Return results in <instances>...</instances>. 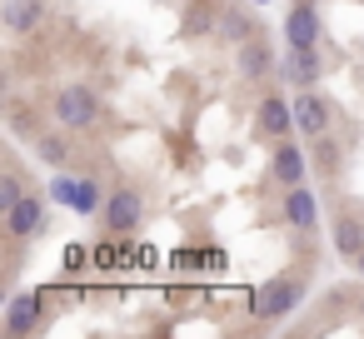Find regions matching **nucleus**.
Masks as SVG:
<instances>
[{
	"mask_svg": "<svg viewBox=\"0 0 364 339\" xmlns=\"http://www.w3.org/2000/svg\"><path fill=\"white\" fill-rule=\"evenodd\" d=\"M319 70H324V60H319V45H289V55L279 60V75H284L289 85H299V90H314Z\"/></svg>",
	"mask_w": 364,
	"mask_h": 339,
	"instance_id": "423d86ee",
	"label": "nucleus"
},
{
	"mask_svg": "<svg viewBox=\"0 0 364 339\" xmlns=\"http://www.w3.org/2000/svg\"><path fill=\"white\" fill-rule=\"evenodd\" d=\"M354 264H359V274H364V254H359V259H354Z\"/></svg>",
	"mask_w": 364,
	"mask_h": 339,
	"instance_id": "aec40b11",
	"label": "nucleus"
},
{
	"mask_svg": "<svg viewBox=\"0 0 364 339\" xmlns=\"http://www.w3.org/2000/svg\"><path fill=\"white\" fill-rule=\"evenodd\" d=\"M259 6H264V0H259Z\"/></svg>",
	"mask_w": 364,
	"mask_h": 339,
	"instance_id": "4be33fe9",
	"label": "nucleus"
},
{
	"mask_svg": "<svg viewBox=\"0 0 364 339\" xmlns=\"http://www.w3.org/2000/svg\"><path fill=\"white\" fill-rule=\"evenodd\" d=\"M284 220H289V230H299V235L319 230V200H314V190L284 185Z\"/></svg>",
	"mask_w": 364,
	"mask_h": 339,
	"instance_id": "6e6552de",
	"label": "nucleus"
},
{
	"mask_svg": "<svg viewBox=\"0 0 364 339\" xmlns=\"http://www.w3.org/2000/svg\"><path fill=\"white\" fill-rule=\"evenodd\" d=\"M294 125H299V135H309V140L329 135V125H334L329 100H319L314 90H299V100H294Z\"/></svg>",
	"mask_w": 364,
	"mask_h": 339,
	"instance_id": "0eeeda50",
	"label": "nucleus"
},
{
	"mask_svg": "<svg viewBox=\"0 0 364 339\" xmlns=\"http://www.w3.org/2000/svg\"><path fill=\"white\" fill-rule=\"evenodd\" d=\"M220 36H225L230 45H245V41L255 36V21L240 16V11H225V16H220Z\"/></svg>",
	"mask_w": 364,
	"mask_h": 339,
	"instance_id": "dca6fc26",
	"label": "nucleus"
},
{
	"mask_svg": "<svg viewBox=\"0 0 364 339\" xmlns=\"http://www.w3.org/2000/svg\"><path fill=\"white\" fill-rule=\"evenodd\" d=\"M210 26H215V21H210V11H195V16H185V31H190V36H210Z\"/></svg>",
	"mask_w": 364,
	"mask_h": 339,
	"instance_id": "6ab92c4d",
	"label": "nucleus"
},
{
	"mask_svg": "<svg viewBox=\"0 0 364 339\" xmlns=\"http://www.w3.org/2000/svg\"><path fill=\"white\" fill-rule=\"evenodd\" d=\"M36 150H41V160H46V165H55V170L70 160V145H65L60 135H41V140H36Z\"/></svg>",
	"mask_w": 364,
	"mask_h": 339,
	"instance_id": "f3484780",
	"label": "nucleus"
},
{
	"mask_svg": "<svg viewBox=\"0 0 364 339\" xmlns=\"http://www.w3.org/2000/svg\"><path fill=\"white\" fill-rule=\"evenodd\" d=\"M235 70H240V80H264V75L279 70V65H274L269 45H264L259 36H250L245 45H235Z\"/></svg>",
	"mask_w": 364,
	"mask_h": 339,
	"instance_id": "1a4fd4ad",
	"label": "nucleus"
},
{
	"mask_svg": "<svg viewBox=\"0 0 364 339\" xmlns=\"http://www.w3.org/2000/svg\"><path fill=\"white\" fill-rule=\"evenodd\" d=\"M359 314H364V294H359Z\"/></svg>",
	"mask_w": 364,
	"mask_h": 339,
	"instance_id": "412c9836",
	"label": "nucleus"
},
{
	"mask_svg": "<svg viewBox=\"0 0 364 339\" xmlns=\"http://www.w3.org/2000/svg\"><path fill=\"white\" fill-rule=\"evenodd\" d=\"M334 244H339L344 259H359V254H364V230H359L354 215H339V220H334Z\"/></svg>",
	"mask_w": 364,
	"mask_h": 339,
	"instance_id": "2eb2a0df",
	"label": "nucleus"
},
{
	"mask_svg": "<svg viewBox=\"0 0 364 339\" xmlns=\"http://www.w3.org/2000/svg\"><path fill=\"white\" fill-rule=\"evenodd\" d=\"M299 299H304V279H299V274H279V279H269V284L255 289L250 314H255L259 324H279V319H289V314L299 309Z\"/></svg>",
	"mask_w": 364,
	"mask_h": 339,
	"instance_id": "f257e3e1",
	"label": "nucleus"
},
{
	"mask_svg": "<svg viewBox=\"0 0 364 339\" xmlns=\"http://www.w3.org/2000/svg\"><path fill=\"white\" fill-rule=\"evenodd\" d=\"M46 230V200L41 195H21L11 210H6V235L11 240H36Z\"/></svg>",
	"mask_w": 364,
	"mask_h": 339,
	"instance_id": "39448f33",
	"label": "nucleus"
},
{
	"mask_svg": "<svg viewBox=\"0 0 364 339\" xmlns=\"http://www.w3.org/2000/svg\"><path fill=\"white\" fill-rule=\"evenodd\" d=\"M6 329L11 334H36L41 329V294H16L6 309Z\"/></svg>",
	"mask_w": 364,
	"mask_h": 339,
	"instance_id": "4468645a",
	"label": "nucleus"
},
{
	"mask_svg": "<svg viewBox=\"0 0 364 339\" xmlns=\"http://www.w3.org/2000/svg\"><path fill=\"white\" fill-rule=\"evenodd\" d=\"M304 150L299 145H289V140H274V155H269V170H274V180L279 185H304Z\"/></svg>",
	"mask_w": 364,
	"mask_h": 339,
	"instance_id": "f8f14e48",
	"label": "nucleus"
},
{
	"mask_svg": "<svg viewBox=\"0 0 364 339\" xmlns=\"http://www.w3.org/2000/svg\"><path fill=\"white\" fill-rule=\"evenodd\" d=\"M284 41L289 45H319V11L309 0H294L289 16H284Z\"/></svg>",
	"mask_w": 364,
	"mask_h": 339,
	"instance_id": "9d476101",
	"label": "nucleus"
},
{
	"mask_svg": "<svg viewBox=\"0 0 364 339\" xmlns=\"http://www.w3.org/2000/svg\"><path fill=\"white\" fill-rule=\"evenodd\" d=\"M50 195H55L60 205H70L75 215H95V210H105V190H100V180H90V175H55Z\"/></svg>",
	"mask_w": 364,
	"mask_h": 339,
	"instance_id": "7ed1b4c3",
	"label": "nucleus"
},
{
	"mask_svg": "<svg viewBox=\"0 0 364 339\" xmlns=\"http://www.w3.org/2000/svg\"><path fill=\"white\" fill-rule=\"evenodd\" d=\"M21 195H26V190H21V180H16V175L6 170V175H0V215H6V210H11V205H16Z\"/></svg>",
	"mask_w": 364,
	"mask_h": 339,
	"instance_id": "a211bd4d",
	"label": "nucleus"
},
{
	"mask_svg": "<svg viewBox=\"0 0 364 339\" xmlns=\"http://www.w3.org/2000/svg\"><path fill=\"white\" fill-rule=\"evenodd\" d=\"M50 110H55V120H60L65 130H95V125H100V95H95L90 85H65Z\"/></svg>",
	"mask_w": 364,
	"mask_h": 339,
	"instance_id": "f03ea898",
	"label": "nucleus"
},
{
	"mask_svg": "<svg viewBox=\"0 0 364 339\" xmlns=\"http://www.w3.org/2000/svg\"><path fill=\"white\" fill-rule=\"evenodd\" d=\"M105 230L110 235H130L135 225H140V215H145V200H140V190H130V185H120V190H110L105 195Z\"/></svg>",
	"mask_w": 364,
	"mask_h": 339,
	"instance_id": "20e7f679",
	"label": "nucleus"
},
{
	"mask_svg": "<svg viewBox=\"0 0 364 339\" xmlns=\"http://www.w3.org/2000/svg\"><path fill=\"white\" fill-rule=\"evenodd\" d=\"M259 130H264L269 140H284L289 130H299V125H294V105L279 100V95H264V100H259Z\"/></svg>",
	"mask_w": 364,
	"mask_h": 339,
	"instance_id": "9b49d317",
	"label": "nucleus"
},
{
	"mask_svg": "<svg viewBox=\"0 0 364 339\" xmlns=\"http://www.w3.org/2000/svg\"><path fill=\"white\" fill-rule=\"evenodd\" d=\"M41 26H46V6H41V0H6V31L36 36Z\"/></svg>",
	"mask_w": 364,
	"mask_h": 339,
	"instance_id": "ddd939ff",
	"label": "nucleus"
}]
</instances>
